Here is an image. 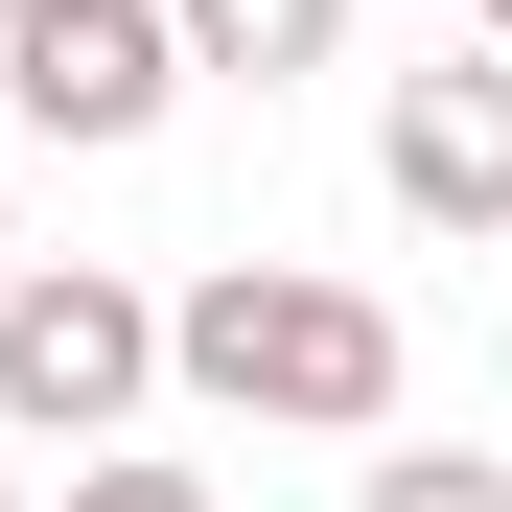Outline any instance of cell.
Instances as JSON below:
<instances>
[{
  "instance_id": "obj_9",
  "label": "cell",
  "mask_w": 512,
  "mask_h": 512,
  "mask_svg": "<svg viewBox=\"0 0 512 512\" xmlns=\"http://www.w3.org/2000/svg\"><path fill=\"white\" fill-rule=\"evenodd\" d=\"M0 280H24V210H0Z\"/></svg>"
},
{
  "instance_id": "obj_10",
  "label": "cell",
  "mask_w": 512,
  "mask_h": 512,
  "mask_svg": "<svg viewBox=\"0 0 512 512\" xmlns=\"http://www.w3.org/2000/svg\"><path fill=\"white\" fill-rule=\"evenodd\" d=\"M0 24H24V0H0Z\"/></svg>"
},
{
  "instance_id": "obj_3",
  "label": "cell",
  "mask_w": 512,
  "mask_h": 512,
  "mask_svg": "<svg viewBox=\"0 0 512 512\" xmlns=\"http://www.w3.org/2000/svg\"><path fill=\"white\" fill-rule=\"evenodd\" d=\"M0 94H24V140H140L187 70H163V0H24L0 24Z\"/></svg>"
},
{
  "instance_id": "obj_11",
  "label": "cell",
  "mask_w": 512,
  "mask_h": 512,
  "mask_svg": "<svg viewBox=\"0 0 512 512\" xmlns=\"http://www.w3.org/2000/svg\"><path fill=\"white\" fill-rule=\"evenodd\" d=\"M0 512H24V489H0Z\"/></svg>"
},
{
  "instance_id": "obj_7",
  "label": "cell",
  "mask_w": 512,
  "mask_h": 512,
  "mask_svg": "<svg viewBox=\"0 0 512 512\" xmlns=\"http://www.w3.org/2000/svg\"><path fill=\"white\" fill-rule=\"evenodd\" d=\"M70 512H210L187 466H94V489H70Z\"/></svg>"
},
{
  "instance_id": "obj_2",
  "label": "cell",
  "mask_w": 512,
  "mask_h": 512,
  "mask_svg": "<svg viewBox=\"0 0 512 512\" xmlns=\"http://www.w3.org/2000/svg\"><path fill=\"white\" fill-rule=\"evenodd\" d=\"M140 396H163V303L117 256H24V280H0V419H24V443H117Z\"/></svg>"
},
{
  "instance_id": "obj_4",
  "label": "cell",
  "mask_w": 512,
  "mask_h": 512,
  "mask_svg": "<svg viewBox=\"0 0 512 512\" xmlns=\"http://www.w3.org/2000/svg\"><path fill=\"white\" fill-rule=\"evenodd\" d=\"M373 187H396L419 233H512V70H489V47H466V70H396Z\"/></svg>"
},
{
  "instance_id": "obj_1",
  "label": "cell",
  "mask_w": 512,
  "mask_h": 512,
  "mask_svg": "<svg viewBox=\"0 0 512 512\" xmlns=\"http://www.w3.org/2000/svg\"><path fill=\"white\" fill-rule=\"evenodd\" d=\"M163 373L210 419H280V443H373L396 419V303L373 280H303V256H210L163 303Z\"/></svg>"
},
{
  "instance_id": "obj_6",
  "label": "cell",
  "mask_w": 512,
  "mask_h": 512,
  "mask_svg": "<svg viewBox=\"0 0 512 512\" xmlns=\"http://www.w3.org/2000/svg\"><path fill=\"white\" fill-rule=\"evenodd\" d=\"M350 512H512V466H489V443H373Z\"/></svg>"
},
{
  "instance_id": "obj_5",
  "label": "cell",
  "mask_w": 512,
  "mask_h": 512,
  "mask_svg": "<svg viewBox=\"0 0 512 512\" xmlns=\"http://www.w3.org/2000/svg\"><path fill=\"white\" fill-rule=\"evenodd\" d=\"M350 47V0H163V70H233V94H303Z\"/></svg>"
},
{
  "instance_id": "obj_8",
  "label": "cell",
  "mask_w": 512,
  "mask_h": 512,
  "mask_svg": "<svg viewBox=\"0 0 512 512\" xmlns=\"http://www.w3.org/2000/svg\"><path fill=\"white\" fill-rule=\"evenodd\" d=\"M466 24H489V70H512V0H466Z\"/></svg>"
}]
</instances>
